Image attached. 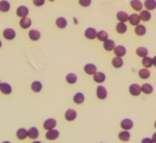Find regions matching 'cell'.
Segmentation results:
<instances>
[{"instance_id":"39","label":"cell","mask_w":156,"mask_h":143,"mask_svg":"<svg viewBox=\"0 0 156 143\" xmlns=\"http://www.w3.org/2000/svg\"><path fill=\"white\" fill-rule=\"evenodd\" d=\"M33 3H34L35 6H36V7H41V6L44 5L45 0H33Z\"/></svg>"},{"instance_id":"8","label":"cell","mask_w":156,"mask_h":143,"mask_svg":"<svg viewBox=\"0 0 156 143\" xmlns=\"http://www.w3.org/2000/svg\"><path fill=\"white\" fill-rule=\"evenodd\" d=\"M116 18L117 20L120 22V23H126L129 20V15L127 12L123 11V10H121V11H118L116 14Z\"/></svg>"},{"instance_id":"12","label":"cell","mask_w":156,"mask_h":143,"mask_svg":"<svg viewBox=\"0 0 156 143\" xmlns=\"http://www.w3.org/2000/svg\"><path fill=\"white\" fill-rule=\"evenodd\" d=\"M3 37L6 38L7 40H12L16 37V33L11 28H7L3 31Z\"/></svg>"},{"instance_id":"21","label":"cell","mask_w":156,"mask_h":143,"mask_svg":"<svg viewBox=\"0 0 156 143\" xmlns=\"http://www.w3.org/2000/svg\"><path fill=\"white\" fill-rule=\"evenodd\" d=\"M73 100L74 102L78 104V105H80V104H82L85 100V97H84V95L82 93H75L74 96H73Z\"/></svg>"},{"instance_id":"31","label":"cell","mask_w":156,"mask_h":143,"mask_svg":"<svg viewBox=\"0 0 156 143\" xmlns=\"http://www.w3.org/2000/svg\"><path fill=\"white\" fill-rule=\"evenodd\" d=\"M127 31V25L125 23H119L116 25V32L118 34H125Z\"/></svg>"},{"instance_id":"1","label":"cell","mask_w":156,"mask_h":143,"mask_svg":"<svg viewBox=\"0 0 156 143\" xmlns=\"http://www.w3.org/2000/svg\"><path fill=\"white\" fill-rule=\"evenodd\" d=\"M129 93L133 96H138L141 93V86L137 83H133L129 87Z\"/></svg>"},{"instance_id":"42","label":"cell","mask_w":156,"mask_h":143,"mask_svg":"<svg viewBox=\"0 0 156 143\" xmlns=\"http://www.w3.org/2000/svg\"><path fill=\"white\" fill-rule=\"evenodd\" d=\"M152 64H153L154 67L156 68V55L153 56V58H152Z\"/></svg>"},{"instance_id":"40","label":"cell","mask_w":156,"mask_h":143,"mask_svg":"<svg viewBox=\"0 0 156 143\" xmlns=\"http://www.w3.org/2000/svg\"><path fill=\"white\" fill-rule=\"evenodd\" d=\"M141 143H153V141L152 139H150V137H144L141 140Z\"/></svg>"},{"instance_id":"35","label":"cell","mask_w":156,"mask_h":143,"mask_svg":"<svg viewBox=\"0 0 156 143\" xmlns=\"http://www.w3.org/2000/svg\"><path fill=\"white\" fill-rule=\"evenodd\" d=\"M39 136V132L37 130L36 127H31L29 130H28V137L32 139H37Z\"/></svg>"},{"instance_id":"30","label":"cell","mask_w":156,"mask_h":143,"mask_svg":"<svg viewBox=\"0 0 156 143\" xmlns=\"http://www.w3.org/2000/svg\"><path fill=\"white\" fill-rule=\"evenodd\" d=\"M16 136L19 139H24L28 137V131L24 129V128H20L17 130V133H16Z\"/></svg>"},{"instance_id":"4","label":"cell","mask_w":156,"mask_h":143,"mask_svg":"<svg viewBox=\"0 0 156 143\" xmlns=\"http://www.w3.org/2000/svg\"><path fill=\"white\" fill-rule=\"evenodd\" d=\"M64 118L68 122H72L77 118V112L73 109H68L67 111L64 112Z\"/></svg>"},{"instance_id":"5","label":"cell","mask_w":156,"mask_h":143,"mask_svg":"<svg viewBox=\"0 0 156 143\" xmlns=\"http://www.w3.org/2000/svg\"><path fill=\"white\" fill-rule=\"evenodd\" d=\"M84 72L87 75H94L96 72H97V69H96V67L94 64H86L84 65Z\"/></svg>"},{"instance_id":"41","label":"cell","mask_w":156,"mask_h":143,"mask_svg":"<svg viewBox=\"0 0 156 143\" xmlns=\"http://www.w3.org/2000/svg\"><path fill=\"white\" fill-rule=\"evenodd\" d=\"M152 139L153 143H156V133H154V134L152 135Z\"/></svg>"},{"instance_id":"10","label":"cell","mask_w":156,"mask_h":143,"mask_svg":"<svg viewBox=\"0 0 156 143\" xmlns=\"http://www.w3.org/2000/svg\"><path fill=\"white\" fill-rule=\"evenodd\" d=\"M134 126V123L133 121L130 120V119H123L122 122H121V127L123 129V130H130L133 128Z\"/></svg>"},{"instance_id":"3","label":"cell","mask_w":156,"mask_h":143,"mask_svg":"<svg viewBox=\"0 0 156 143\" xmlns=\"http://www.w3.org/2000/svg\"><path fill=\"white\" fill-rule=\"evenodd\" d=\"M84 36L85 37L87 38V40H93L94 38H96V36H97V32L94 28L93 27H89L85 30L84 32Z\"/></svg>"},{"instance_id":"22","label":"cell","mask_w":156,"mask_h":143,"mask_svg":"<svg viewBox=\"0 0 156 143\" xmlns=\"http://www.w3.org/2000/svg\"><path fill=\"white\" fill-rule=\"evenodd\" d=\"M143 5L147 10H153L156 9V0H145Z\"/></svg>"},{"instance_id":"34","label":"cell","mask_w":156,"mask_h":143,"mask_svg":"<svg viewBox=\"0 0 156 143\" xmlns=\"http://www.w3.org/2000/svg\"><path fill=\"white\" fill-rule=\"evenodd\" d=\"M96 37H97L98 40L104 42L107 40H109V34H107V32H106L104 30H101V31L97 32V36H96Z\"/></svg>"},{"instance_id":"6","label":"cell","mask_w":156,"mask_h":143,"mask_svg":"<svg viewBox=\"0 0 156 143\" xmlns=\"http://www.w3.org/2000/svg\"><path fill=\"white\" fill-rule=\"evenodd\" d=\"M28 13H29V9L25 6H20L17 9V10H16V14H17V16H19L20 18L27 17Z\"/></svg>"},{"instance_id":"24","label":"cell","mask_w":156,"mask_h":143,"mask_svg":"<svg viewBox=\"0 0 156 143\" xmlns=\"http://www.w3.org/2000/svg\"><path fill=\"white\" fill-rule=\"evenodd\" d=\"M112 65H113V68H121L122 65H123V60L122 57H114L113 59H112Z\"/></svg>"},{"instance_id":"19","label":"cell","mask_w":156,"mask_h":143,"mask_svg":"<svg viewBox=\"0 0 156 143\" xmlns=\"http://www.w3.org/2000/svg\"><path fill=\"white\" fill-rule=\"evenodd\" d=\"M55 24H56V26L58 27V28L64 29V28H66L67 25V21L66 18H64V17H58L55 21Z\"/></svg>"},{"instance_id":"37","label":"cell","mask_w":156,"mask_h":143,"mask_svg":"<svg viewBox=\"0 0 156 143\" xmlns=\"http://www.w3.org/2000/svg\"><path fill=\"white\" fill-rule=\"evenodd\" d=\"M142 65L145 68H152L153 64H152V58H150L149 56H146L142 59Z\"/></svg>"},{"instance_id":"32","label":"cell","mask_w":156,"mask_h":143,"mask_svg":"<svg viewBox=\"0 0 156 143\" xmlns=\"http://www.w3.org/2000/svg\"><path fill=\"white\" fill-rule=\"evenodd\" d=\"M31 89L35 93H39L42 90V83L39 80H36L31 84Z\"/></svg>"},{"instance_id":"44","label":"cell","mask_w":156,"mask_h":143,"mask_svg":"<svg viewBox=\"0 0 156 143\" xmlns=\"http://www.w3.org/2000/svg\"><path fill=\"white\" fill-rule=\"evenodd\" d=\"M2 143H10L9 141H4V142H2Z\"/></svg>"},{"instance_id":"15","label":"cell","mask_w":156,"mask_h":143,"mask_svg":"<svg viewBox=\"0 0 156 143\" xmlns=\"http://www.w3.org/2000/svg\"><path fill=\"white\" fill-rule=\"evenodd\" d=\"M59 137V131L55 129H52V130H48L46 133V139L49 140H54Z\"/></svg>"},{"instance_id":"33","label":"cell","mask_w":156,"mask_h":143,"mask_svg":"<svg viewBox=\"0 0 156 143\" xmlns=\"http://www.w3.org/2000/svg\"><path fill=\"white\" fill-rule=\"evenodd\" d=\"M77 80H78V77H77L76 74H74V73H69V74H67V77H66V80H67V83H69V84L76 83Z\"/></svg>"},{"instance_id":"14","label":"cell","mask_w":156,"mask_h":143,"mask_svg":"<svg viewBox=\"0 0 156 143\" xmlns=\"http://www.w3.org/2000/svg\"><path fill=\"white\" fill-rule=\"evenodd\" d=\"M103 47L107 52H111L114 50V48L116 47L114 40H107L106 41L103 42Z\"/></svg>"},{"instance_id":"11","label":"cell","mask_w":156,"mask_h":143,"mask_svg":"<svg viewBox=\"0 0 156 143\" xmlns=\"http://www.w3.org/2000/svg\"><path fill=\"white\" fill-rule=\"evenodd\" d=\"M140 17H139V15L137 14V13H133L131 15H129V20L128 22L130 23L131 25L133 26H137L139 24V23H140Z\"/></svg>"},{"instance_id":"27","label":"cell","mask_w":156,"mask_h":143,"mask_svg":"<svg viewBox=\"0 0 156 143\" xmlns=\"http://www.w3.org/2000/svg\"><path fill=\"white\" fill-rule=\"evenodd\" d=\"M138 77L140 79H143V80H146V79H149L150 77V72L148 68H142L138 71Z\"/></svg>"},{"instance_id":"20","label":"cell","mask_w":156,"mask_h":143,"mask_svg":"<svg viewBox=\"0 0 156 143\" xmlns=\"http://www.w3.org/2000/svg\"><path fill=\"white\" fill-rule=\"evenodd\" d=\"M32 24V21L30 18H27V17H25V18H21V21H20V26L21 27V28H24V29H27L29 28V27L31 26Z\"/></svg>"},{"instance_id":"7","label":"cell","mask_w":156,"mask_h":143,"mask_svg":"<svg viewBox=\"0 0 156 143\" xmlns=\"http://www.w3.org/2000/svg\"><path fill=\"white\" fill-rule=\"evenodd\" d=\"M113 52L116 56L118 57H122L126 54V48L122 45H118L114 48Z\"/></svg>"},{"instance_id":"28","label":"cell","mask_w":156,"mask_h":143,"mask_svg":"<svg viewBox=\"0 0 156 143\" xmlns=\"http://www.w3.org/2000/svg\"><path fill=\"white\" fill-rule=\"evenodd\" d=\"M136 52H137V55L141 57V58H144L148 56V50L146 47H138L137 50H136Z\"/></svg>"},{"instance_id":"48","label":"cell","mask_w":156,"mask_h":143,"mask_svg":"<svg viewBox=\"0 0 156 143\" xmlns=\"http://www.w3.org/2000/svg\"><path fill=\"white\" fill-rule=\"evenodd\" d=\"M0 84H1V82H0Z\"/></svg>"},{"instance_id":"38","label":"cell","mask_w":156,"mask_h":143,"mask_svg":"<svg viewBox=\"0 0 156 143\" xmlns=\"http://www.w3.org/2000/svg\"><path fill=\"white\" fill-rule=\"evenodd\" d=\"M79 4L83 8H88L92 4V0H79Z\"/></svg>"},{"instance_id":"36","label":"cell","mask_w":156,"mask_h":143,"mask_svg":"<svg viewBox=\"0 0 156 143\" xmlns=\"http://www.w3.org/2000/svg\"><path fill=\"white\" fill-rule=\"evenodd\" d=\"M10 9V5L6 0H2L0 1V11L2 12H8Z\"/></svg>"},{"instance_id":"46","label":"cell","mask_w":156,"mask_h":143,"mask_svg":"<svg viewBox=\"0 0 156 143\" xmlns=\"http://www.w3.org/2000/svg\"><path fill=\"white\" fill-rule=\"evenodd\" d=\"M154 127L156 128V121H155V123H154Z\"/></svg>"},{"instance_id":"29","label":"cell","mask_w":156,"mask_h":143,"mask_svg":"<svg viewBox=\"0 0 156 143\" xmlns=\"http://www.w3.org/2000/svg\"><path fill=\"white\" fill-rule=\"evenodd\" d=\"M141 92L146 93V95H150L153 92V87L152 84L149 83H144L141 85Z\"/></svg>"},{"instance_id":"17","label":"cell","mask_w":156,"mask_h":143,"mask_svg":"<svg viewBox=\"0 0 156 143\" xmlns=\"http://www.w3.org/2000/svg\"><path fill=\"white\" fill-rule=\"evenodd\" d=\"M118 137H119V139L121 141H123V142H127L130 140V137H131V135L129 133L128 131L126 130H122V132H120L119 135H118Z\"/></svg>"},{"instance_id":"25","label":"cell","mask_w":156,"mask_h":143,"mask_svg":"<svg viewBox=\"0 0 156 143\" xmlns=\"http://www.w3.org/2000/svg\"><path fill=\"white\" fill-rule=\"evenodd\" d=\"M146 32H147V29H146V27H145L144 25L142 24H138L135 27V33H136V35L139 36V37H142L144 36L145 34H146Z\"/></svg>"},{"instance_id":"2","label":"cell","mask_w":156,"mask_h":143,"mask_svg":"<svg viewBox=\"0 0 156 143\" xmlns=\"http://www.w3.org/2000/svg\"><path fill=\"white\" fill-rule=\"evenodd\" d=\"M96 96L98 97V99L100 100H104L107 96V89L102 85H99L96 88Z\"/></svg>"},{"instance_id":"43","label":"cell","mask_w":156,"mask_h":143,"mask_svg":"<svg viewBox=\"0 0 156 143\" xmlns=\"http://www.w3.org/2000/svg\"><path fill=\"white\" fill-rule=\"evenodd\" d=\"M33 143H42V142H40V141H34Z\"/></svg>"},{"instance_id":"26","label":"cell","mask_w":156,"mask_h":143,"mask_svg":"<svg viewBox=\"0 0 156 143\" xmlns=\"http://www.w3.org/2000/svg\"><path fill=\"white\" fill-rule=\"evenodd\" d=\"M28 36H29V37H30V40H34V41H36V40H39V38H40V32L37 31V30H36V29L30 30Z\"/></svg>"},{"instance_id":"45","label":"cell","mask_w":156,"mask_h":143,"mask_svg":"<svg viewBox=\"0 0 156 143\" xmlns=\"http://www.w3.org/2000/svg\"><path fill=\"white\" fill-rule=\"evenodd\" d=\"M1 46H2V42H1V40H0V48H1Z\"/></svg>"},{"instance_id":"18","label":"cell","mask_w":156,"mask_h":143,"mask_svg":"<svg viewBox=\"0 0 156 143\" xmlns=\"http://www.w3.org/2000/svg\"><path fill=\"white\" fill-rule=\"evenodd\" d=\"M0 91H1L4 95H9L12 92V88L9 83L6 82H3V83L0 84Z\"/></svg>"},{"instance_id":"9","label":"cell","mask_w":156,"mask_h":143,"mask_svg":"<svg viewBox=\"0 0 156 143\" xmlns=\"http://www.w3.org/2000/svg\"><path fill=\"white\" fill-rule=\"evenodd\" d=\"M57 124L56 120L54 119H48L46 120L44 124H43V127H44L46 130H52V129H54V127Z\"/></svg>"},{"instance_id":"47","label":"cell","mask_w":156,"mask_h":143,"mask_svg":"<svg viewBox=\"0 0 156 143\" xmlns=\"http://www.w3.org/2000/svg\"><path fill=\"white\" fill-rule=\"evenodd\" d=\"M49 1H52H52H54V0H49Z\"/></svg>"},{"instance_id":"23","label":"cell","mask_w":156,"mask_h":143,"mask_svg":"<svg viewBox=\"0 0 156 143\" xmlns=\"http://www.w3.org/2000/svg\"><path fill=\"white\" fill-rule=\"evenodd\" d=\"M94 80L97 83H102L106 80V75L103 72H96L94 75Z\"/></svg>"},{"instance_id":"13","label":"cell","mask_w":156,"mask_h":143,"mask_svg":"<svg viewBox=\"0 0 156 143\" xmlns=\"http://www.w3.org/2000/svg\"><path fill=\"white\" fill-rule=\"evenodd\" d=\"M130 6L134 10H136V11H141L144 5L141 1H139V0H131Z\"/></svg>"},{"instance_id":"49","label":"cell","mask_w":156,"mask_h":143,"mask_svg":"<svg viewBox=\"0 0 156 143\" xmlns=\"http://www.w3.org/2000/svg\"><path fill=\"white\" fill-rule=\"evenodd\" d=\"M101 143H102V142H101Z\"/></svg>"},{"instance_id":"16","label":"cell","mask_w":156,"mask_h":143,"mask_svg":"<svg viewBox=\"0 0 156 143\" xmlns=\"http://www.w3.org/2000/svg\"><path fill=\"white\" fill-rule=\"evenodd\" d=\"M139 17H140V20L142 22H149L150 18H152V14H150V10L142 9L140 13H139Z\"/></svg>"}]
</instances>
